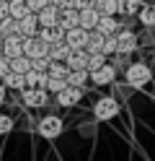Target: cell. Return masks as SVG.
<instances>
[{
    "mask_svg": "<svg viewBox=\"0 0 155 161\" xmlns=\"http://www.w3.org/2000/svg\"><path fill=\"white\" fill-rule=\"evenodd\" d=\"M152 80V70L147 63H127L124 68V83L132 88H145Z\"/></svg>",
    "mask_w": 155,
    "mask_h": 161,
    "instance_id": "1",
    "label": "cell"
},
{
    "mask_svg": "<svg viewBox=\"0 0 155 161\" xmlns=\"http://www.w3.org/2000/svg\"><path fill=\"white\" fill-rule=\"evenodd\" d=\"M62 130H65V122H62V117H57V114H44V117L36 122V133L44 138V140L59 138Z\"/></svg>",
    "mask_w": 155,
    "mask_h": 161,
    "instance_id": "2",
    "label": "cell"
},
{
    "mask_svg": "<svg viewBox=\"0 0 155 161\" xmlns=\"http://www.w3.org/2000/svg\"><path fill=\"white\" fill-rule=\"evenodd\" d=\"M121 112V107H119V102L114 96H101V99H96V104H93V117L98 119V122H109V119H114Z\"/></svg>",
    "mask_w": 155,
    "mask_h": 161,
    "instance_id": "3",
    "label": "cell"
},
{
    "mask_svg": "<svg viewBox=\"0 0 155 161\" xmlns=\"http://www.w3.org/2000/svg\"><path fill=\"white\" fill-rule=\"evenodd\" d=\"M18 94H21L23 107H28V109H39V107L49 104V94H47L41 86H23Z\"/></svg>",
    "mask_w": 155,
    "mask_h": 161,
    "instance_id": "4",
    "label": "cell"
},
{
    "mask_svg": "<svg viewBox=\"0 0 155 161\" xmlns=\"http://www.w3.org/2000/svg\"><path fill=\"white\" fill-rule=\"evenodd\" d=\"M114 39H116V52L119 55H132L134 49L140 47V39H137V31H132V29H116L114 31Z\"/></svg>",
    "mask_w": 155,
    "mask_h": 161,
    "instance_id": "5",
    "label": "cell"
},
{
    "mask_svg": "<svg viewBox=\"0 0 155 161\" xmlns=\"http://www.w3.org/2000/svg\"><path fill=\"white\" fill-rule=\"evenodd\" d=\"M116 73H119V70L106 60V63L98 65L96 70H88V80H90L93 86H101L103 88V86H111L114 80H116Z\"/></svg>",
    "mask_w": 155,
    "mask_h": 161,
    "instance_id": "6",
    "label": "cell"
},
{
    "mask_svg": "<svg viewBox=\"0 0 155 161\" xmlns=\"http://www.w3.org/2000/svg\"><path fill=\"white\" fill-rule=\"evenodd\" d=\"M21 47H23V55L26 57H41V55H47V49H49V44L41 42L36 34L34 36H23V39H21Z\"/></svg>",
    "mask_w": 155,
    "mask_h": 161,
    "instance_id": "7",
    "label": "cell"
},
{
    "mask_svg": "<svg viewBox=\"0 0 155 161\" xmlns=\"http://www.w3.org/2000/svg\"><path fill=\"white\" fill-rule=\"evenodd\" d=\"M80 96H83V88H75V86H67V83H65V88H59V91L54 94V99H57V104H59V107H65V109H70V107H75V104L80 102Z\"/></svg>",
    "mask_w": 155,
    "mask_h": 161,
    "instance_id": "8",
    "label": "cell"
},
{
    "mask_svg": "<svg viewBox=\"0 0 155 161\" xmlns=\"http://www.w3.org/2000/svg\"><path fill=\"white\" fill-rule=\"evenodd\" d=\"M36 29H39V21H36V13H26V16H21L16 18V34L21 36H34L36 34Z\"/></svg>",
    "mask_w": 155,
    "mask_h": 161,
    "instance_id": "9",
    "label": "cell"
},
{
    "mask_svg": "<svg viewBox=\"0 0 155 161\" xmlns=\"http://www.w3.org/2000/svg\"><path fill=\"white\" fill-rule=\"evenodd\" d=\"M85 42H88V31L80 26H72L65 31V44L70 49H85Z\"/></svg>",
    "mask_w": 155,
    "mask_h": 161,
    "instance_id": "10",
    "label": "cell"
},
{
    "mask_svg": "<svg viewBox=\"0 0 155 161\" xmlns=\"http://www.w3.org/2000/svg\"><path fill=\"white\" fill-rule=\"evenodd\" d=\"M36 36L41 39V42H47V44H54V42H62V39H65V31H62L57 24L54 26H39Z\"/></svg>",
    "mask_w": 155,
    "mask_h": 161,
    "instance_id": "11",
    "label": "cell"
},
{
    "mask_svg": "<svg viewBox=\"0 0 155 161\" xmlns=\"http://www.w3.org/2000/svg\"><path fill=\"white\" fill-rule=\"evenodd\" d=\"M57 18H59V8L52 5V3L36 11V21H39V26H54Z\"/></svg>",
    "mask_w": 155,
    "mask_h": 161,
    "instance_id": "12",
    "label": "cell"
},
{
    "mask_svg": "<svg viewBox=\"0 0 155 161\" xmlns=\"http://www.w3.org/2000/svg\"><path fill=\"white\" fill-rule=\"evenodd\" d=\"M134 16H137V21L142 26H152L155 29V3H140Z\"/></svg>",
    "mask_w": 155,
    "mask_h": 161,
    "instance_id": "13",
    "label": "cell"
},
{
    "mask_svg": "<svg viewBox=\"0 0 155 161\" xmlns=\"http://www.w3.org/2000/svg\"><path fill=\"white\" fill-rule=\"evenodd\" d=\"M65 83H67V86H75V88H83V91H85V86H88V70H85V68H80V70H67Z\"/></svg>",
    "mask_w": 155,
    "mask_h": 161,
    "instance_id": "14",
    "label": "cell"
},
{
    "mask_svg": "<svg viewBox=\"0 0 155 161\" xmlns=\"http://www.w3.org/2000/svg\"><path fill=\"white\" fill-rule=\"evenodd\" d=\"M98 21V11L96 8H83V11H78V26L85 29V31H90L93 26H96Z\"/></svg>",
    "mask_w": 155,
    "mask_h": 161,
    "instance_id": "15",
    "label": "cell"
},
{
    "mask_svg": "<svg viewBox=\"0 0 155 161\" xmlns=\"http://www.w3.org/2000/svg\"><path fill=\"white\" fill-rule=\"evenodd\" d=\"M57 26L62 29V31L78 26V11H75V8H62V11H59V18H57Z\"/></svg>",
    "mask_w": 155,
    "mask_h": 161,
    "instance_id": "16",
    "label": "cell"
},
{
    "mask_svg": "<svg viewBox=\"0 0 155 161\" xmlns=\"http://www.w3.org/2000/svg\"><path fill=\"white\" fill-rule=\"evenodd\" d=\"M93 29H96L98 34L106 36V34H114V31L119 29V21H116L114 16H98V21H96V26H93Z\"/></svg>",
    "mask_w": 155,
    "mask_h": 161,
    "instance_id": "17",
    "label": "cell"
},
{
    "mask_svg": "<svg viewBox=\"0 0 155 161\" xmlns=\"http://www.w3.org/2000/svg\"><path fill=\"white\" fill-rule=\"evenodd\" d=\"M0 80H3V86L8 88V91H21V88H23V75L16 73V70H8Z\"/></svg>",
    "mask_w": 155,
    "mask_h": 161,
    "instance_id": "18",
    "label": "cell"
},
{
    "mask_svg": "<svg viewBox=\"0 0 155 161\" xmlns=\"http://www.w3.org/2000/svg\"><path fill=\"white\" fill-rule=\"evenodd\" d=\"M142 0H116V13L124 16V18H132L134 13H137Z\"/></svg>",
    "mask_w": 155,
    "mask_h": 161,
    "instance_id": "19",
    "label": "cell"
},
{
    "mask_svg": "<svg viewBox=\"0 0 155 161\" xmlns=\"http://www.w3.org/2000/svg\"><path fill=\"white\" fill-rule=\"evenodd\" d=\"M8 68L23 75L26 70H31V57H26V55H16V57H10V60H8Z\"/></svg>",
    "mask_w": 155,
    "mask_h": 161,
    "instance_id": "20",
    "label": "cell"
},
{
    "mask_svg": "<svg viewBox=\"0 0 155 161\" xmlns=\"http://www.w3.org/2000/svg\"><path fill=\"white\" fill-rule=\"evenodd\" d=\"M47 55H49V60H65V57L70 55V47L65 44V39H62V42H54V44H49Z\"/></svg>",
    "mask_w": 155,
    "mask_h": 161,
    "instance_id": "21",
    "label": "cell"
},
{
    "mask_svg": "<svg viewBox=\"0 0 155 161\" xmlns=\"http://www.w3.org/2000/svg\"><path fill=\"white\" fill-rule=\"evenodd\" d=\"M93 8L98 11V16H116V0H96Z\"/></svg>",
    "mask_w": 155,
    "mask_h": 161,
    "instance_id": "22",
    "label": "cell"
},
{
    "mask_svg": "<svg viewBox=\"0 0 155 161\" xmlns=\"http://www.w3.org/2000/svg\"><path fill=\"white\" fill-rule=\"evenodd\" d=\"M26 13H28V5H26V0H8V16L21 18V16H26Z\"/></svg>",
    "mask_w": 155,
    "mask_h": 161,
    "instance_id": "23",
    "label": "cell"
},
{
    "mask_svg": "<svg viewBox=\"0 0 155 161\" xmlns=\"http://www.w3.org/2000/svg\"><path fill=\"white\" fill-rule=\"evenodd\" d=\"M47 75L65 78V75H67V65L62 63V60H49V65H47Z\"/></svg>",
    "mask_w": 155,
    "mask_h": 161,
    "instance_id": "24",
    "label": "cell"
},
{
    "mask_svg": "<svg viewBox=\"0 0 155 161\" xmlns=\"http://www.w3.org/2000/svg\"><path fill=\"white\" fill-rule=\"evenodd\" d=\"M13 31H16V18L13 16H3V18H0V36L13 34Z\"/></svg>",
    "mask_w": 155,
    "mask_h": 161,
    "instance_id": "25",
    "label": "cell"
},
{
    "mask_svg": "<svg viewBox=\"0 0 155 161\" xmlns=\"http://www.w3.org/2000/svg\"><path fill=\"white\" fill-rule=\"evenodd\" d=\"M101 52L106 55V57H111L114 52H116V39H114V34H106V36H103V44H101Z\"/></svg>",
    "mask_w": 155,
    "mask_h": 161,
    "instance_id": "26",
    "label": "cell"
},
{
    "mask_svg": "<svg viewBox=\"0 0 155 161\" xmlns=\"http://www.w3.org/2000/svg\"><path fill=\"white\" fill-rule=\"evenodd\" d=\"M47 65H49V55L31 57V68H34V70H39V73H47Z\"/></svg>",
    "mask_w": 155,
    "mask_h": 161,
    "instance_id": "27",
    "label": "cell"
},
{
    "mask_svg": "<svg viewBox=\"0 0 155 161\" xmlns=\"http://www.w3.org/2000/svg\"><path fill=\"white\" fill-rule=\"evenodd\" d=\"M13 117H10V114H0V135H8L10 133V130H13Z\"/></svg>",
    "mask_w": 155,
    "mask_h": 161,
    "instance_id": "28",
    "label": "cell"
},
{
    "mask_svg": "<svg viewBox=\"0 0 155 161\" xmlns=\"http://www.w3.org/2000/svg\"><path fill=\"white\" fill-rule=\"evenodd\" d=\"M52 0H26V5H28V11L31 13H36L39 8H44V5H49Z\"/></svg>",
    "mask_w": 155,
    "mask_h": 161,
    "instance_id": "29",
    "label": "cell"
},
{
    "mask_svg": "<svg viewBox=\"0 0 155 161\" xmlns=\"http://www.w3.org/2000/svg\"><path fill=\"white\" fill-rule=\"evenodd\" d=\"M93 3H96V0H72V8H75V11H83V8H93Z\"/></svg>",
    "mask_w": 155,
    "mask_h": 161,
    "instance_id": "30",
    "label": "cell"
},
{
    "mask_svg": "<svg viewBox=\"0 0 155 161\" xmlns=\"http://www.w3.org/2000/svg\"><path fill=\"white\" fill-rule=\"evenodd\" d=\"M8 70H10V68H8V57H5V55H0V78H3Z\"/></svg>",
    "mask_w": 155,
    "mask_h": 161,
    "instance_id": "31",
    "label": "cell"
},
{
    "mask_svg": "<svg viewBox=\"0 0 155 161\" xmlns=\"http://www.w3.org/2000/svg\"><path fill=\"white\" fill-rule=\"evenodd\" d=\"M52 5H57L62 11V8H72V0H52Z\"/></svg>",
    "mask_w": 155,
    "mask_h": 161,
    "instance_id": "32",
    "label": "cell"
},
{
    "mask_svg": "<svg viewBox=\"0 0 155 161\" xmlns=\"http://www.w3.org/2000/svg\"><path fill=\"white\" fill-rule=\"evenodd\" d=\"M8 16V0H0V18Z\"/></svg>",
    "mask_w": 155,
    "mask_h": 161,
    "instance_id": "33",
    "label": "cell"
},
{
    "mask_svg": "<svg viewBox=\"0 0 155 161\" xmlns=\"http://www.w3.org/2000/svg\"><path fill=\"white\" fill-rule=\"evenodd\" d=\"M5 96H8V88L3 86V80H0V104H3V102H5Z\"/></svg>",
    "mask_w": 155,
    "mask_h": 161,
    "instance_id": "34",
    "label": "cell"
},
{
    "mask_svg": "<svg viewBox=\"0 0 155 161\" xmlns=\"http://www.w3.org/2000/svg\"><path fill=\"white\" fill-rule=\"evenodd\" d=\"M152 44H155V42H152Z\"/></svg>",
    "mask_w": 155,
    "mask_h": 161,
    "instance_id": "35",
    "label": "cell"
}]
</instances>
